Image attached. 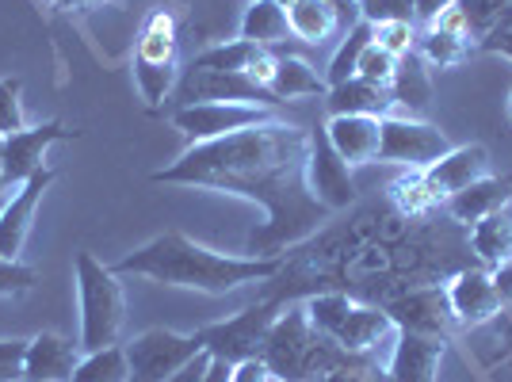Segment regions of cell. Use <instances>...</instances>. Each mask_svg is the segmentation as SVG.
<instances>
[{
  "label": "cell",
  "instance_id": "d6a6232c",
  "mask_svg": "<svg viewBox=\"0 0 512 382\" xmlns=\"http://www.w3.org/2000/svg\"><path fill=\"white\" fill-rule=\"evenodd\" d=\"M260 50L264 46L249 43V39H234V43L207 46L192 65H199V69H226V73H249V65L256 62Z\"/></svg>",
  "mask_w": 512,
  "mask_h": 382
},
{
  "label": "cell",
  "instance_id": "277c9868",
  "mask_svg": "<svg viewBox=\"0 0 512 382\" xmlns=\"http://www.w3.org/2000/svg\"><path fill=\"white\" fill-rule=\"evenodd\" d=\"M363 360L367 356H352L325 333H318L302 306H287L279 314L268 340H264V352H260V363L268 367V375L276 382H314L325 371L352 367Z\"/></svg>",
  "mask_w": 512,
  "mask_h": 382
},
{
  "label": "cell",
  "instance_id": "ab89813d",
  "mask_svg": "<svg viewBox=\"0 0 512 382\" xmlns=\"http://www.w3.org/2000/svg\"><path fill=\"white\" fill-rule=\"evenodd\" d=\"M23 356H27V340H0V382L23 379Z\"/></svg>",
  "mask_w": 512,
  "mask_h": 382
},
{
  "label": "cell",
  "instance_id": "9a60e30c",
  "mask_svg": "<svg viewBox=\"0 0 512 382\" xmlns=\"http://www.w3.org/2000/svg\"><path fill=\"white\" fill-rule=\"evenodd\" d=\"M77 130H65V123L50 119L39 127H23L8 138H0V161H4V180L8 188H20L23 180H31L39 169H46V149L54 142H69Z\"/></svg>",
  "mask_w": 512,
  "mask_h": 382
},
{
  "label": "cell",
  "instance_id": "8d00e7d4",
  "mask_svg": "<svg viewBox=\"0 0 512 382\" xmlns=\"http://www.w3.org/2000/svg\"><path fill=\"white\" fill-rule=\"evenodd\" d=\"M39 283V272L23 260H12V256H0V298L4 295H23Z\"/></svg>",
  "mask_w": 512,
  "mask_h": 382
},
{
  "label": "cell",
  "instance_id": "74e56055",
  "mask_svg": "<svg viewBox=\"0 0 512 382\" xmlns=\"http://www.w3.org/2000/svg\"><path fill=\"white\" fill-rule=\"evenodd\" d=\"M394 65H398V58H394L390 50H383L379 43H371L367 50H363L356 77H363V81H375V85H390V77H394Z\"/></svg>",
  "mask_w": 512,
  "mask_h": 382
},
{
  "label": "cell",
  "instance_id": "60d3db41",
  "mask_svg": "<svg viewBox=\"0 0 512 382\" xmlns=\"http://www.w3.org/2000/svg\"><path fill=\"white\" fill-rule=\"evenodd\" d=\"M314 382H390V379H386V371L371 367V360H363V363H352V367L325 371V375H318Z\"/></svg>",
  "mask_w": 512,
  "mask_h": 382
},
{
  "label": "cell",
  "instance_id": "d4e9b609",
  "mask_svg": "<svg viewBox=\"0 0 512 382\" xmlns=\"http://www.w3.org/2000/svg\"><path fill=\"white\" fill-rule=\"evenodd\" d=\"M467 237L470 253H474V260L482 268H497V264L512 260V203L501 207V211L486 214L482 222L467 226Z\"/></svg>",
  "mask_w": 512,
  "mask_h": 382
},
{
  "label": "cell",
  "instance_id": "cb8c5ba5",
  "mask_svg": "<svg viewBox=\"0 0 512 382\" xmlns=\"http://www.w3.org/2000/svg\"><path fill=\"white\" fill-rule=\"evenodd\" d=\"M325 111L329 115H371V119H386V115L398 111V104L390 96V85H375V81L352 77V81L333 85L325 92Z\"/></svg>",
  "mask_w": 512,
  "mask_h": 382
},
{
  "label": "cell",
  "instance_id": "4316f807",
  "mask_svg": "<svg viewBox=\"0 0 512 382\" xmlns=\"http://www.w3.org/2000/svg\"><path fill=\"white\" fill-rule=\"evenodd\" d=\"M268 92L276 96V104H283V100H302V96H325L329 85H325V77L310 62L287 54V58L276 62V77H272Z\"/></svg>",
  "mask_w": 512,
  "mask_h": 382
},
{
  "label": "cell",
  "instance_id": "4dcf8cb0",
  "mask_svg": "<svg viewBox=\"0 0 512 382\" xmlns=\"http://www.w3.org/2000/svg\"><path fill=\"white\" fill-rule=\"evenodd\" d=\"M375 43V27L367 20H360L348 35L341 39V46H337V54H333V62H329V69H325V85H344V81H352L356 77V69H360V58L363 50Z\"/></svg>",
  "mask_w": 512,
  "mask_h": 382
},
{
  "label": "cell",
  "instance_id": "7c38bea8",
  "mask_svg": "<svg viewBox=\"0 0 512 382\" xmlns=\"http://www.w3.org/2000/svg\"><path fill=\"white\" fill-rule=\"evenodd\" d=\"M394 329H406V333H425V337H451L455 329V314H451V302L444 283H428V287H413L406 295L390 298L383 306Z\"/></svg>",
  "mask_w": 512,
  "mask_h": 382
},
{
  "label": "cell",
  "instance_id": "bcb514c9",
  "mask_svg": "<svg viewBox=\"0 0 512 382\" xmlns=\"http://www.w3.org/2000/svg\"><path fill=\"white\" fill-rule=\"evenodd\" d=\"M490 272H493V283H497V295H501V302L509 306L512 302V260L497 264V268H490Z\"/></svg>",
  "mask_w": 512,
  "mask_h": 382
},
{
  "label": "cell",
  "instance_id": "f5cc1de1",
  "mask_svg": "<svg viewBox=\"0 0 512 382\" xmlns=\"http://www.w3.org/2000/svg\"><path fill=\"white\" fill-rule=\"evenodd\" d=\"M509 115H512V92H509Z\"/></svg>",
  "mask_w": 512,
  "mask_h": 382
},
{
  "label": "cell",
  "instance_id": "484cf974",
  "mask_svg": "<svg viewBox=\"0 0 512 382\" xmlns=\"http://www.w3.org/2000/svg\"><path fill=\"white\" fill-rule=\"evenodd\" d=\"M390 96L409 115L428 111V104H432V77H428V62L417 50H409V54L398 58L394 77H390Z\"/></svg>",
  "mask_w": 512,
  "mask_h": 382
},
{
  "label": "cell",
  "instance_id": "f1b7e54d",
  "mask_svg": "<svg viewBox=\"0 0 512 382\" xmlns=\"http://www.w3.org/2000/svg\"><path fill=\"white\" fill-rule=\"evenodd\" d=\"M287 35H291L287 12L279 8L276 0H249V8L241 16V35L237 39H249L256 46H279Z\"/></svg>",
  "mask_w": 512,
  "mask_h": 382
},
{
  "label": "cell",
  "instance_id": "44dd1931",
  "mask_svg": "<svg viewBox=\"0 0 512 382\" xmlns=\"http://www.w3.org/2000/svg\"><path fill=\"white\" fill-rule=\"evenodd\" d=\"M325 138L341 153L348 169L379 161V119H371V115H329Z\"/></svg>",
  "mask_w": 512,
  "mask_h": 382
},
{
  "label": "cell",
  "instance_id": "816d5d0a",
  "mask_svg": "<svg viewBox=\"0 0 512 382\" xmlns=\"http://www.w3.org/2000/svg\"><path fill=\"white\" fill-rule=\"evenodd\" d=\"M50 4H62V8H65V0H50Z\"/></svg>",
  "mask_w": 512,
  "mask_h": 382
},
{
  "label": "cell",
  "instance_id": "c3c4849f",
  "mask_svg": "<svg viewBox=\"0 0 512 382\" xmlns=\"http://www.w3.org/2000/svg\"><path fill=\"white\" fill-rule=\"evenodd\" d=\"M96 4H104V0H65V8H96Z\"/></svg>",
  "mask_w": 512,
  "mask_h": 382
},
{
  "label": "cell",
  "instance_id": "52a82bcc",
  "mask_svg": "<svg viewBox=\"0 0 512 382\" xmlns=\"http://www.w3.org/2000/svg\"><path fill=\"white\" fill-rule=\"evenodd\" d=\"M180 81L176 69V27L165 8H157L146 27L142 39L134 50V85L142 92V100L150 107H161V100H169L172 88Z\"/></svg>",
  "mask_w": 512,
  "mask_h": 382
},
{
  "label": "cell",
  "instance_id": "db71d44e",
  "mask_svg": "<svg viewBox=\"0 0 512 382\" xmlns=\"http://www.w3.org/2000/svg\"><path fill=\"white\" fill-rule=\"evenodd\" d=\"M509 310H512V302H509Z\"/></svg>",
  "mask_w": 512,
  "mask_h": 382
},
{
  "label": "cell",
  "instance_id": "7a4b0ae2",
  "mask_svg": "<svg viewBox=\"0 0 512 382\" xmlns=\"http://www.w3.org/2000/svg\"><path fill=\"white\" fill-rule=\"evenodd\" d=\"M310 130L287 123H256L214 142H195L169 169L153 172V184L207 188L260 203L268 222L253 230L245 256H283L279 249L302 245L333 218L306 184Z\"/></svg>",
  "mask_w": 512,
  "mask_h": 382
},
{
  "label": "cell",
  "instance_id": "e575fe53",
  "mask_svg": "<svg viewBox=\"0 0 512 382\" xmlns=\"http://www.w3.org/2000/svg\"><path fill=\"white\" fill-rule=\"evenodd\" d=\"M23 85L20 77H4L0 81V138L23 130Z\"/></svg>",
  "mask_w": 512,
  "mask_h": 382
},
{
  "label": "cell",
  "instance_id": "30bf717a",
  "mask_svg": "<svg viewBox=\"0 0 512 382\" xmlns=\"http://www.w3.org/2000/svg\"><path fill=\"white\" fill-rule=\"evenodd\" d=\"M203 352L195 333H172V329H146L142 337L127 344L130 382H169L188 360Z\"/></svg>",
  "mask_w": 512,
  "mask_h": 382
},
{
  "label": "cell",
  "instance_id": "f6af8a7d",
  "mask_svg": "<svg viewBox=\"0 0 512 382\" xmlns=\"http://www.w3.org/2000/svg\"><path fill=\"white\" fill-rule=\"evenodd\" d=\"M333 12H337V20H341V31L348 35L356 23H360V0H325Z\"/></svg>",
  "mask_w": 512,
  "mask_h": 382
},
{
  "label": "cell",
  "instance_id": "f35d334b",
  "mask_svg": "<svg viewBox=\"0 0 512 382\" xmlns=\"http://www.w3.org/2000/svg\"><path fill=\"white\" fill-rule=\"evenodd\" d=\"M375 43L390 50L394 58H402L413 50V23H379L375 27Z\"/></svg>",
  "mask_w": 512,
  "mask_h": 382
},
{
  "label": "cell",
  "instance_id": "ee69618b",
  "mask_svg": "<svg viewBox=\"0 0 512 382\" xmlns=\"http://www.w3.org/2000/svg\"><path fill=\"white\" fill-rule=\"evenodd\" d=\"M448 8H455V0H413V20L432 23L440 20Z\"/></svg>",
  "mask_w": 512,
  "mask_h": 382
},
{
  "label": "cell",
  "instance_id": "3957f363",
  "mask_svg": "<svg viewBox=\"0 0 512 382\" xmlns=\"http://www.w3.org/2000/svg\"><path fill=\"white\" fill-rule=\"evenodd\" d=\"M111 268L119 276H146L165 287L226 295L245 283H268L272 276H279L283 256H226L207 245H195L192 237L180 230H169V234L153 237L150 245L127 253Z\"/></svg>",
  "mask_w": 512,
  "mask_h": 382
},
{
  "label": "cell",
  "instance_id": "7dc6e473",
  "mask_svg": "<svg viewBox=\"0 0 512 382\" xmlns=\"http://www.w3.org/2000/svg\"><path fill=\"white\" fill-rule=\"evenodd\" d=\"M230 379H234V367L226 360H211V371H207L203 382H230Z\"/></svg>",
  "mask_w": 512,
  "mask_h": 382
},
{
  "label": "cell",
  "instance_id": "4fadbf2b",
  "mask_svg": "<svg viewBox=\"0 0 512 382\" xmlns=\"http://www.w3.org/2000/svg\"><path fill=\"white\" fill-rule=\"evenodd\" d=\"M272 111L256 104H192V107H176L172 111V127L184 130L195 142H214V138H226L256 123H268Z\"/></svg>",
  "mask_w": 512,
  "mask_h": 382
},
{
  "label": "cell",
  "instance_id": "8992f818",
  "mask_svg": "<svg viewBox=\"0 0 512 382\" xmlns=\"http://www.w3.org/2000/svg\"><path fill=\"white\" fill-rule=\"evenodd\" d=\"M276 318H279L276 298H260V302L245 306L234 318L195 329V337L203 344V352H211L214 360H226L230 367H237V363H245V360H260L264 340L272 333Z\"/></svg>",
  "mask_w": 512,
  "mask_h": 382
},
{
  "label": "cell",
  "instance_id": "5b68a950",
  "mask_svg": "<svg viewBox=\"0 0 512 382\" xmlns=\"http://www.w3.org/2000/svg\"><path fill=\"white\" fill-rule=\"evenodd\" d=\"M73 272H77V302H81V352L115 344L127 321L119 272L92 253H77Z\"/></svg>",
  "mask_w": 512,
  "mask_h": 382
},
{
  "label": "cell",
  "instance_id": "d6986e66",
  "mask_svg": "<svg viewBox=\"0 0 512 382\" xmlns=\"http://www.w3.org/2000/svg\"><path fill=\"white\" fill-rule=\"evenodd\" d=\"M77 363H81V344L58 337V333H39L27 340L23 382H69Z\"/></svg>",
  "mask_w": 512,
  "mask_h": 382
},
{
  "label": "cell",
  "instance_id": "ba28073f",
  "mask_svg": "<svg viewBox=\"0 0 512 382\" xmlns=\"http://www.w3.org/2000/svg\"><path fill=\"white\" fill-rule=\"evenodd\" d=\"M172 104L192 107V104H256L272 107L276 96L268 88H260L249 73H226V69H199L188 65L180 73V81L172 88Z\"/></svg>",
  "mask_w": 512,
  "mask_h": 382
},
{
  "label": "cell",
  "instance_id": "7bdbcfd3",
  "mask_svg": "<svg viewBox=\"0 0 512 382\" xmlns=\"http://www.w3.org/2000/svg\"><path fill=\"white\" fill-rule=\"evenodd\" d=\"M211 360H214L211 352H199V356L184 363V367H180L169 382H203V379H207V371H211Z\"/></svg>",
  "mask_w": 512,
  "mask_h": 382
},
{
  "label": "cell",
  "instance_id": "8fae6325",
  "mask_svg": "<svg viewBox=\"0 0 512 382\" xmlns=\"http://www.w3.org/2000/svg\"><path fill=\"white\" fill-rule=\"evenodd\" d=\"M306 184L329 214L348 211L356 203V180L352 169L341 161V153L329 146L325 127L310 130V153H306Z\"/></svg>",
  "mask_w": 512,
  "mask_h": 382
},
{
  "label": "cell",
  "instance_id": "681fc988",
  "mask_svg": "<svg viewBox=\"0 0 512 382\" xmlns=\"http://www.w3.org/2000/svg\"><path fill=\"white\" fill-rule=\"evenodd\" d=\"M8 203V180H4V161H0V207Z\"/></svg>",
  "mask_w": 512,
  "mask_h": 382
},
{
  "label": "cell",
  "instance_id": "ffe728a7",
  "mask_svg": "<svg viewBox=\"0 0 512 382\" xmlns=\"http://www.w3.org/2000/svg\"><path fill=\"white\" fill-rule=\"evenodd\" d=\"M509 203H512V176H482V180H474L470 188L448 195L440 207H444V214L455 218L459 226H474V222H482L486 214L501 211V207H509Z\"/></svg>",
  "mask_w": 512,
  "mask_h": 382
},
{
  "label": "cell",
  "instance_id": "836d02e7",
  "mask_svg": "<svg viewBox=\"0 0 512 382\" xmlns=\"http://www.w3.org/2000/svg\"><path fill=\"white\" fill-rule=\"evenodd\" d=\"M455 8L463 12L467 20V31L474 43H482L493 27L501 23V16L512 8V0H455Z\"/></svg>",
  "mask_w": 512,
  "mask_h": 382
},
{
  "label": "cell",
  "instance_id": "b9f144b4",
  "mask_svg": "<svg viewBox=\"0 0 512 382\" xmlns=\"http://www.w3.org/2000/svg\"><path fill=\"white\" fill-rule=\"evenodd\" d=\"M478 50H486V54H501V58H509L512 62V8L501 16V23L493 27L490 35L478 43Z\"/></svg>",
  "mask_w": 512,
  "mask_h": 382
},
{
  "label": "cell",
  "instance_id": "f546056e",
  "mask_svg": "<svg viewBox=\"0 0 512 382\" xmlns=\"http://www.w3.org/2000/svg\"><path fill=\"white\" fill-rule=\"evenodd\" d=\"M386 199L406 214V218H428V214L444 211L440 199H436V191L428 188V180L421 169H409L406 176H398V180L390 184V191H386Z\"/></svg>",
  "mask_w": 512,
  "mask_h": 382
},
{
  "label": "cell",
  "instance_id": "603a6c76",
  "mask_svg": "<svg viewBox=\"0 0 512 382\" xmlns=\"http://www.w3.org/2000/svg\"><path fill=\"white\" fill-rule=\"evenodd\" d=\"M390 333H398V329H394V321L383 306H371V302L356 298V306L348 310V318L337 325V333L329 340L341 344L352 356H371V348H379V340H386Z\"/></svg>",
  "mask_w": 512,
  "mask_h": 382
},
{
  "label": "cell",
  "instance_id": "83f0119b",
  "mask_svg": "<svg viewBox=\"0 0 512 382\" xmlns=\"http://www.w3.org/2000/svg\"><path fill=\"white\" fill-rule=\"evenodd\" d=\"M287 27H291V35L302 39V43L321 46L329 35L341 31V20H337V12H333L325 0H295V4L287 8Z\"/></svg>",
  "mask_w": 512,
  "mask_h": 382
},
{
  "label": "cell",
  "instance_id": "ac0fdd59",
  "mask_svg": "<svg viewBox=\"0 0 512 382\" xmlns=\"http://www.w3.org/2000/svg\"><path fill=\"white\" fill-rule=\"evenodd\" d=\"M425 172L428 188L436 191V199L444 203L448 195L470 188L474 180L490 176V149L486 146H451L440 161H432Z\"/></svg>",
  "mask_w": 512,
  "mask_h": 382
},
{
  "label": "cell",
  "instance_id": "d590c367",
  "mask_svg": "<svg viewBox=\"0 0 512 382\" xmlns=\"http://www.w3.org/2000/svg\"><path fill=\"white\" fill-rule=\"evenodd\" d=\"M360 20H367L371 27L413 23V0H360Z\"/></svg>",
  "mask_w": 512,
  "mask_h": 382
},
{
  "label": "cell",
  "instance_id": "5bb4252c",
  "mask_svg": "<svg viewBox=\"0 0 512 382\" xmlns=\"http://www.w3.org/2000/svg\"><path fill=\"white\" fill-rule=\"evenodd\" d=\"M444 291H448L455 325H463V329L486 325V321H493L505 310V302L497 295V283H493V272L482 268V264L459 268L455 276L444 279Z\"/></svg>",
  "mask_w": 512,
  "mask_h": 382
},
{
  "label": "cell",
  "instance_id": "9c48e42d",
  "mask_svg": "<svg viewBox=\"0 0 512 382\" xmlns=\"http://www.w3.org/2000/svg\"><path fill=\"white\" fill-rule=\"evenodd\" d=\"M451 149V138L440 127L413 115H386L379 119V161L406 165V169H428Z\"/></svg>",
  "mask_w": 512,
  "mask_h": 382
},
{
  "label": "cell",
  "instance_id": "1f68e13d",
  "mask_svg": "<svg viewBox=\"0 0 512 382\" xmlns=\"http://www.w3.org/2000/svg\"><path fill=\"white\" fill-rule=\"evenodd\" d=\"M69 382H130L127 348L107 344V348L85 352V356H81V363L73 367V379H69Z\"/></svg>",
  "mask_w": 512,
  "mask_h": 382
},
{
  "label": "cell",
  "instance_id": "2e32d148",
  "mask_svg": "<svg viewBox=\"0 0 512 382\" xmlns=\"http://www.w3.org/2000/svg\"><path fill=\"white\" fill-rule=\"evenodd\" d=\"M50 184H54V172L39 169L31 180H23L20 188L8 195V203L0 207V256L20 260L27 234H31V218L39 211V203H43Z\"/></svg>",
  "mask_w": 512,
  "mask_h": 382
},
{
  "label": "cell",
  "instance_id": "f907efd6",
  "mask_svg": "<svg viewBox=\"0 0 512 382\" xmlns=\"http://www.w3.org/2000/svg\"><path fill=\"white\" fill-rule=\"evenodd\" d=\"M279 8H283V12H287V8H291V4H295V0H276Z\"/></svg>",
  "mask_w": 512,
  "mask_h": 382
},
{
  "label": "cell",
  "instance_id": "7402d4cb",
  "mask_svg": "<svg viewBox=\"0 0 512 382\" xmlns=\"http://www.w3.org/2000/svg\"><path fill=\"white\" fill-rule=\"evenodd\" d=\"M470 46H474V39H470L463 12H459V8H448L440 20L428 23V31L421 35L417 54H421L428 65H436V69H451V65H459L463 58H467Z\"/></svg>",
  "mask_w": 512,
  "mask_h": 382
},
{
  "label": "cell",
  "instance_id": "6da1fadb",
  "mask_svg": "<svg viewBox=\"0 0 512 382\" xmlns=\"http://www.w3.org/2000/svg\"><path fill=\"white\" fill-rule=\"evenodd\" d=\"M467 264H478L470 253L467 226L448 214L406 218L390 199H379L360 207L348 222H337L295 245V253L283 256L279 276L268 279L276 283L268 298L283 302L310 283L321 291H344L371 306H386L413 287L444 283Z\"/></svg>",
  "mask_w": 512,
  "mask_h": 382
},
{
  "label": "cell",
  "instance_id": "e0dca14e",
  "mask_svg": "<svg viewBox=\"0 0 512 382\" xmlns=\"http://www.w3.org/2000/svg\"><path fill=\"white\" fill-rule=\"evenodd\" d=\"M444 337H425V333H406L398 329V344L386 363L390 382H436L440 360H444Z\"/></svg>",
  "mask_w": 512,
  "mask_h": 382
},
{
  "label": "cell",
  "instance_id": "11a10c76",
  "mask_svg": "<svg viewBox=\"0 0 512 382\" xmlns=\"http://www.w3.org/2000/svg\"><path fill=\"white\" fill-rule=\"evenodd\" d=\"M272 382H276V379H272Z\"/></svg>",
  "mask_w": 512,
  "mask_h": 382
}]
</instances>
